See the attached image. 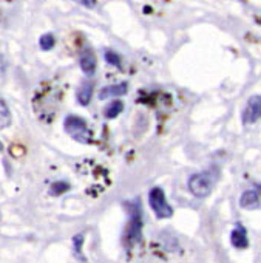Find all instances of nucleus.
I'll return each instance as SVG.
<instances>
[{"mask_svg": "<svg viewBox=\"0 0 261 263\" xmlns=\"http://www.w3.org/2000/svg\"><path fill=\"white\" fill-rule=\"evenodd\" d=\"M61 88L51 82H42L33 98V110L44 122H51L61 104Z\"/></svg>", "mask_w": 261, "mask_h": 263, "instance_id": "f257e3e1", "label": "nucleus"}, {"mask_svg": "<svg viewBox=\"0 0 261 263\" xmlns=\"http://www.w3.org/2000/svg\"><path fill=\"white\" fill-rule=\"evenodd\" d=\"M130 218L128 224L125 229V243L127 246H135L141 237H143V228H144V220H143V206L139 200L127 203Z\"/></svg>", "mask_w": 261, "mask_h": 263, "instance_id": "f03ea898", "label": "nucleus"}, {"mask_svg": "<svg viewBox=\"0 0 261 263\" xmlns=\"http://www.w3.org/2000/svg\"><path fill=\"white\" fill-rule=\"evenodd\" d=\"M64 128L67 134L81 144H93L94 135L93 130L88 127L87 121L76 115H68L64 121Z\"/></svg>", "mask_w": 261, "mask_h": 263, "instance_id": "7ed1b4c3", "label": "nucleus"}, {"mask_svg": "<svg viewBox=\"0 0 261 263\" xmlns=\"http://www.w3.org/2000/svg\"><path fill=\"white\" fill-rule=\"evenodd\" d=\"M149 206L152 208L153 214L159 220H166L173 215V208L169 204L166 194L161 187H153L149 192Z\"/></svg>", "mask_w": 261, "mask_h": 263, "instance_id": "20e7f679", "label": "nucleus"}, {"mask_svg": "<svg viewBox=\"0 0 261 263\" xmlns=\"http://www.w3.org/2000/svg\"><path fill=\"white\" fill-rule=\"evenodd\" d=\"M213 181H215V178L210 172H198L189 178L187 186H189V191L192 195H195L198 198H204L212 192Z\"/></svg>", "mask_w": 261, "mask_h": 263, "instance_id": "39448f33", "label": "nucleus"}, {"mask_svg": "<svg viewBox=\"0 0 261 263\" xmlns=\"http://www.w3.org/2000/svg\"><path fill=\"white\" fill-rule=\"evenodd\" d=\"M261 119V95H253L247 99L244 111H243V122L253 124Z\"/></svg>", "mask_w": 261, "mask_h": 263, "instance_id": "423d86ee", "label": "nucleus"}, {"mask_svg": "<svg viewBox=\"0 0 261 263\" xmlns=\"http://www.w3.org/2000/svg\"><path fill=\"white\" fill-rule=\"evenodd\" d=\"M128 91V84L127 82H121V84H113L108 87H104L99 91V99H107V98H117V96H124Z\"/></svg>", "mask_w": 261, "mask_h": 263, "instance_id": "0eeeda50", "label": "nucleus"}, {"mask_svg": "<svg viewBox=\"0 0 261 263\" xmlns=\"http://www.w3.org/2000/svg\"><path fill=\"white\" fill-rule=\"evenodd\" d=\"M230 243L236 248V249H244L249 246V238H247V232L241 224H236L232 232H230Z\"/></svg>", "mask_w": 261, "mask_h": 263, "instance_id": "6e6552de", "label": "nucleus"}, {"mask_svg": "<svg viewBox=\"0 0 261 263\" xmlns=\"http://www.w3.org/2000/svg\"><path fill=\"white\" fill-rule=\"evenodd\" d=\"M79 65H81V70L87 74V76H93L94 71H96V56L93 54V51H84L81 59H79Z\"/></svg>", "mask_w": 261, "mask_h": 263, "instance_id": "1a4fd4ad", "label": "nucleus"}, {"mask_svg": "<svg viewBox=\"0 0 261 263\" xmlns=\"http://www.w3.org/2000/svg\"><path fill=\"white\" fill-rule=\"evenodd\" d=\"M239 206L243 209H255L259 206V195L256 191H246L239 198Z\"/></svg>", "mask_w": 261, "mask_h": 263, "instance_id": "9d476101", "label": "nucleus"}, {"mask_svg": "<svg viewBox=\"0 0 261 263\" xmlns=\"http://www.w3.org/2000/svg\"><path fill=\"white\" fill-rule=\"evenodd\" d=\"M93 91H94V87L91 82H84V85L77 90V102L82 105V107H87L90 102H91V98H93Z\"/></svg>", "mask_w": 261, "mask_h": 263, "instance_id": "9b49d317", "label": "nucleus"}, {"mask_svg": "<svg viewBox=\"0 0 261 263\" xmlns=\"http://www.w3.org/2000/svg\"><path fill=\"white\" fill-rule=\"evenodd\" d=\"M122 110H124V104H122V101L114 99V101H111V102L105 107L104 115H105V118H107V119H114V118H117V116L122 113Z\"/></svg>", "mask_w": 261, "mask_h": 263, "instance_id": "f8f14e48", "label": "nucleus"}, {"mask_svg": "<svg viewBox=\"0 0 261 263\" xmlns=\"http://www.w3.org/2000/svg\"><path fill=\"white\" fill-rule=\"evenodd\" d=\"M70 187H71V186H70L67 181H54V183H51V186H50L48 192H50V195L57 197V195H62V194L68 192V191H70Z\"/></svg>", "mask_w": 261, "mask_h": 263, "instance_id": "ddd939ff", "label": "nucleus"}, {"mask_svg": "<svg viewBox=\"0 0 261 263\" xmlns=\"http://www.w3.org/2000/svg\"><path fill=\"white\" fill-rule=\"evenodd\" d=\"M11 122V113H10V108L8 105L0 99V128L7 127L8 124Z\"/></svg>", "mask_w": 261, "mask_h": 263, "instance_id": "4468645a", "label": "nucleus"}, {"mask_svg": "<svg viewBox=\"0 0 261 263\" xmlns=\"http://www.w3.org/2000/svg\"><path fill=\"white\" fill-rule=\"evenodd\" d=\"M54 45H56V37H54L51 33H47V34H44V36L39 39V47H41L44 51L51 50Z\"/></svg>", "mask_w": 261, "mask_h": 263, "instance_id": "2eb2a0df", "label": "nucleus"}, {"mask_svg": "<svg viewBox=\"0 0 261 263\" xmlns=\"http://www.w3.org/2000/svg\"><path fill=\"white\" fill-rule=\"evenodd\" d=\"M84 241H85V235L84 234H76L73 237V248H74V252L76 255L79 257V260H85V257H82V246H84Z\"/></svg>", "mask_w": 261, "mask_h": 263, "instance_id": "dca6fc26", "label": "nucleus"}, {"mask_svg": "<svg viewBox=\"0 0 261 263\" xmlns=\"http://www.w3.org/2000/svg\"><path fill=\"white\" fill-rule=\"evenodd\" d=\"M104 58H105V62H107L108 65H113V67H116V68H121V65H122V59H121V56H119L117 53H114V51L108 50V51H105Z\"/></svg>", "mask_w": 261, "mask_h": 263, "instance_id": "f3484780", "label": "nucleus"}, {"mask_svg": "<svg viewBox=\"0 0 261 263\" xmlns=\"http://www.w3.org/2000/svg\"><path fill=\"white\" fill-rule=\"evenodd\" d=\"M74 2L79 4V5H82V7H85V8H88V10H93L97 5L96 0H74Z\"/></svg>", "mask_w": 261, "mask_h": 263, "instance_id": "a211bd4d", "label": "nucleus"}, {"mask_svg": "<svg viewBox=\"0 0 261 263\" xmlns=\"http://www.w3.org/2000/svg\"><path fill=\"white\" fill-rule=\"evenodd\" d=\"M7 71V62H5V58L0 54V76Z\"/></svg>", "mask_w": 261, "mask_h": 263, "instance_id": "6ab92c4d", "label": "nucleus"}, {"mask_svg": "<svg viewBox=\"0 0 261 263\" xmlns=\"http://www.w3.org/2000/svg\"><path fill=\"white\" fill-rule=\"evenodd\" d=\"M2 149H4V147H2V143H0V151H2Z\"/></svg>", "mask_w": 261, "mask_h": 263, "instance_id": "aec40b11", "label": "nucleus"}]
</instances>
